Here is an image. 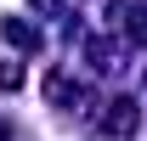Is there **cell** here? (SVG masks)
Returning <instances> with one entry per match:
<instances>
[{
  "label": "cell",
  "mask_w": 147,
  "mask_h": 141,
  "mask_svg": "<svg viewBox=\"0 0 147 141\" xmlns=\"http://www.w3.org/2000/svg\"><path fill=\"white\" fill-rule=\"evenodd\" d=\"M0 34L11 40V45H23V51H34V45H40V34L28 28V23H17V17H6V23H0Z\"/></svg>",
  "instance_id": "6da1fadb"
},
{
  "label": "cell",
  "mask_w": 147,
  "mask_h": 141,
  "mask_svg": "<svg viewBox=\"0 0 147 141\" xmlns=\"http://www.w3.org/2000/svg\"><path fill=\"white\" fill-rule=\"evenodd\" d=\"M23 85V68L17 62H0V90H17Z\"/></svg>",
  "instance_id": "3957f363"
},
{
  "label": "cell",
  "mask_w": 147,
  "mask_h": 141,
  "mask_svg": "<svg viewBox=\"0 0 147 141\" xmlns=\"http://www.w3.org/2000/svg\"><path fill=\"white\" fill-rule=\"evenodd\" d=\"M108 130H136V102H113V113H108Z\"/></svg>",
  "instance_id": "7a4b0ae2"
}]
</instances>
